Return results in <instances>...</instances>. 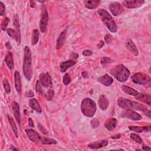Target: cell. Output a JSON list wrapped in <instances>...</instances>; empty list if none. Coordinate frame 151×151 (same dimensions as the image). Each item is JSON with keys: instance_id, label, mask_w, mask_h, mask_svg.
Instances as JSON below:
<instances>
[{"instance_id": "6da1fadb", "label": "cell", "mask_w": 151, "mask_h": 151, "mask_svg": "<svg viewBox=\"0 0 151 151\" xmlns=\"http://www.w3.org/2000/svg\"><path fill=\"white\" fill-rule=\"evenodd\" d=\"M118 106L123 109L124 110H135L142 111L147 116L149 117H150V111L148 109L146 106L140 104L138 102L132 101L130 99L119 97L117 100Z\"/></svg>"}, {"instance_id": "7a4b0ae2", "label": "cell", "mask_w": 151, "mask_h": 151, "mask_svg": "<svg viewBox=\"0 0 151 151\" xmlns=\"http://www.w3.org/2000/svg\"><path fill=\"white\" fill-rule=\"evenodd\" d=\"M22 70L25 78L28 81H30L32 77V57L31 51L28 46H25L24 48V57L23 60Z\"/></svg>"}, {"instance_id": "3957f363", "label": "cell", "mask_w": 151, "mask_h": 151, "mask_svg": "<svg viewBox=\"0 0 151 151\" xmlns=\"http://www.w3.org/2000/svg\"><path fill=\"white\" fill-rule=\"evenodd\" d=\"M97 14L100 17L102 22L111 32H116L117 30V25L111 15L108 11L104 9H100L97 11Z\"/></svg>"}, {"instance_id": "277c9868", "label": "cell", "mask_w": 151, "mask_h": 151, "mask_svg": "<svg viewBox=\"0 0 151 151\" xmlns=\"http://www.w3.org/2000/svg\"><path fill=\"white\" fill-rule=\"evenodd\" d=\"M110 74L119 81L125 82L129 78L130 72L124 65L120 64L112 68Z\"/></svg>"}, {"instance_id": "5b68a950", "label": "cell", "mask_w": 151, "mask_h": 151, "mask_svg": "<svg viewBox=\"0 0 151 151\" xmlns=\"http://www.w3.org/2000/svg\"><path fill=\"white\" fill-rule=\"evenodd\" d=\"M97 110L95 102L90 98H84L81 103V110L83 115L88 117H92Z\"/></svg>"}, {"instance_id": "8992f818", "label": "cell", "mask_w": 151, "mask_h": 151, "mask_svg": "<svg viewBox=\"0 0 151 151\" xmlns=\"http://www.w3.org/2000/svg\"><path fill=\"white\" fill-rule=\"evenodd\" d=\"M131 79L134 83L139 85L149 84L151 81L150 77L143 73H137L134 74L132 76Z\"/></svg>"}, {"instance_id": "52a82bcc", "label": "cell", "mask_w": 151, "mask_h": 151, "mask_svg": "<svg viewBox=\"0 0 151 151\" xmlns=\"http://www.w3.org/2000/svg\"><path fill=\"white\" fill-rule=\"evenodd\" d=\"M48 22V14L47 9L44 4L41 5V18L40 22V31L44 33L47 30V26Z\"/></svg>"}, {"instance_id": "ba28073f", "label": "cell", "mask_w": 151, "mask_h": 151, "mask_svg": "<svg viewBox=\"0 0 151 151\" xmlns=\"http://www.w3.org/2000/svg\"><path fill=\"white\" fill-rule=\"evenodd\" d=\"M40 83L41 86L45 88H48L51 87L52 84V80L50 76L48 73H41L39 76Z\"/></svg>"}, {"instance_id": "9c48e42d", "label": "cell", "mask_w": 151, "mask_h": 151, "mask_svg": "<svg viewBox=\"0 0 151 151\" xmlns=\"http://www.w3.org/2000/svg\"><path fill=\"white\" fill-rule=\"evenodd\" d=\"M109 9L114 16H118L123 12L122 5L117 2H114L109 5Z\"/></svg>"}, {"instance_id": "30bf717a", "label": "cell", "mask_w": 151, "mask_h": 151, "mask_svg": "<svg viewBox=\"0 0 151 151\" xmlns=\"http://www.w3.org/2000/svg\"><path fill=\"white\" fill-rule=\"evenodd\" d=\"M122 116L123 117L127 118L133 120H140L142 119V116L137 113V112L134 111L133 110H126L125 111L122 113Z\"/></svg>"}, {"instance_id": "8fae6325", "label": "cell", "mask_w": 151, "mask_h": 151, "mask_svg": "<svg viewBox=\"0 0 151 151\" xmlns=\"http://www.w3.org/2000/svg\"><path fill=\"white\" fill-rule=\"evenodd\" d=\"M145 3L144 1L142 0H130L123 1V5L127 8H137L141 6Z\"/></svg>"}, {"instance_id": "7c38bea8", "label": "cell", "mask_w": 151, "mask_h": 151, "mask_svg": "<svg viewBox=\"0 0 151 151\" xmlns=\"http://www.w3.org/2000/svg\"><path fill=\"white\" fill-rule=\"evenodd\" d=\"M25 132L29 139L33 142H40L41 140V136L34 130L32 129H28L25 130Z\"/></svg>"}, {"instance_id": "4fadbf2b", "label": "cell", "mask_w": 151, "mask_h": 151, "mask_svg": "<svg viewBox=\"0 0 151 151\" xmlns=\"http://www.w3.org/2000/svg\"><path fill=\"white\" fill-rule=\"evenodd\" d=\"M12 107L14 113V115L15 118L21 127V114H20V109L19 104L17 101H13L12 103Z\"/></svg>"}, {"instance_id": "5bb4252c", "label": "cell", "mask_w": 151, "mask_h": 151, "mask_svg": "<svg viewBox=\"0 0 151 151\" xmlns=\"http://www.w3.org/2000/svg\"><path fill=\"white\" fill-rule=\"evenodd\" d=\"M14 81H15V87L17 91L21 94L22 92V83L20 74L18 71H15L14 73Z\"/></svg>"}, {"instance_id": "9a60e30c", "label": "cell", "mask_w": 151, "mask_h": 151, "mask_svg": "<svg viewBox=\"0 0 151 151\" xmlns=\"http://www.w3.org/2000/svg\"><path fill=\"white\" fill-rule=\"evenodd\" d=\"M108 145V141L107 140H102L100 141H96L88 144V147L93 149H100L103 147L107 146Z\"/></svg>"}, {"instance_id": "2e32d148", "label": "cell", "mask_w": 151, "mask_h": 151, "mask_svg": "<svg viewBox=\"0 0 151 151\" xmlns=\"http://www.w3.org/2000/svg\"><path fill=\"white\" fill-rule=\"evenodd\" d=\"M6 32L8 35L11 37L12 39H14L17 44L19 45L21 44V34L20 32L14 30L12 28H8L6 29Z\"/></svg>"}, {"instance_id": "e0dca14e", "label": "cell", "mask_w": 151, "mask_h": 151, "mask_svg": "<svg viewBox=\"0 0 151 151\" xmlns=\"http://www.w3.org/2000/svg\"><path fill=\"white\" fill-rule=\"evenodd\" d=\"M97 81L105 86H110L113 83V79L112 77L107 74H104L97 79Z\"/></svg>"}, {"instance_id": "ac0fdd59", "label": "cell", "mask_w": 151, "mask_h": 151, "mask_svg": "<svg viewBox=\"0 0 151 151\" xmlns=\"http://www.w3.org/2000/svg\"><path fill=\"white\" fill-rule=\"evenodd\" d=\"M117 120L116 118L114 117H111L108 119L104 124L105 128L109 130V131H111L114 130L117 126Z\"/></svg>"}, {"instance_id": "d6986e66", "label": "cell", "mask_w": 151, "mask_h": 151, "mask_svg": "<svg viewBox=\"0 0 151 151\" xmlns=\"http://www.w3.org/2000/svg\"><path fill=\"white\" fill-rule=\"evenodd\" d=\"M99 106L102 110H105L107 109L109 105V101L107 98L104 95H101L98 101Z\"/></svg>"}, {"instance_id": "ffe728a7", "label": "cell", "mask_w": 151, "mask_h": 151, "mask_svg": "<svg viewBox=\"0 0 151 151\" xmlns=\"http://www.w3.org/2000/svg\"><path fill=\"white\" fill-rule=\"evenodd\" d=\"M67 31V28H65L60 33L58 39L57 40V43H56V48L57 49H60L63 45V44L65 42V40Z\"/></svg>"}, {"instance_id": "44dd1931", "label": "cell", "mask_w": 151, "mask_h": 151, "mask_svg": "<svg viewBox=\"0 0 151 151\" xmlns=\"http://www.w3.org/2000/svg\"><path fill=\"white\" fill-rule=\"evenodd\" d=\"M126 48L133 55H138L139 54V51L138 50L136 47V46L135 45V44L133 43V42L130 40H128L126 42Z\"/></svg>"}, {"instance_id": "7402d4cb", "label": "cell", "mask_w": 151, "mask_h": 151, "mask_svg": "<svg viewBox=\"0 0 151 151\" xmlns=\"http://www.w3.org/2000/svg\"><path fill=\"white\" fill-rule=\"evenodd\" d=\"M76 61L73 60H68L67 61L62 62L60 64V71L61 73H64L70 67L76 64Z\"/></svg>"}, {"instance_id": "603a6c76", "label": "cell", "mask_w": 151, "mask_h": 151, "mask_svg": "<svg viewBox=\"0 0 151 151\" xmlns=\"http://www.w3.org/2000/svg\"><path fill=\"white\" fill-rule=\"evenodd\" d=\"M29 106L31 107V109L34 110L37 113H41L42 109L41 108V106H40L38 101H37V100L36 99H35V98L31 99L29 100Z\"/></svg>"}, {"instance_id": "cb8c5ba5", "label": "cell", "mask_w": 151, "mask_h": 151, "mask_svg": "<svg viewBox=\"0 0 151 151\" xmlns=\"http://www.w3.org/2000/svg\"><path fill=\"white\" fill-rule=\"evenodd\" d=\"M135 97L140 100L142 101L143 102H145L146 103H147L149 105H150L151 103V96L150 94H145V93H139L135 96Z\"/></svg>"}, {"instance_id": "d4e9b609", "label": "cell", "mask_w": 151, "mask_h": 151, "mask_svg": "<svg viewBox=\"0 0 151 151\" xmlns=\"http://www.w3.org/2000/svg\"><path fill=\"white\" fill-rule=\"evenodd\" d=\"M129 130L134 131L137 133L141 132H147L150 130V126H129Z\"/></svg>"}, {"instance_id": "484cf974", "label": "cell", "mask_w": 151, "mask_h": 151, "mask_svg": "<svg viewBox=\"0 0 151 151\" xmlns=\"http://www.w3.org/2000/svg\"><path fill=\"white\" fill-rule=\"evenodd\" d=\"M5 61L8 66V67L12 70L14 68V60H13V57L11 52H8L5 57Z\"/></svg>"}, {"instance_id": "4316f807", "label": "cell", "mask_w": 151, "mask_h": 151, "mask_svg": "<svg viewBox=\"0 0 151 151\" xmlns=\"http://www.w3.org/2000/svg\"><path fill=\"white\" fill-rule=\"evenodd\" d=\"M122 89L124 93H126V94H127L129 95L136 96L139 94V92L136 90H135L132 87H130L129 86H127L126 85H123L122 86Z\"/></svg>"}, {"instance_id": "83f0119b", "label": "cell", "mask_w": 151, "mask_h": 151, "mask_svg": "<svg viewBox=\"0 0 151 151\" xmlns=\"http://www.w3.org/2000/svg\"><path fill=\"white\" fill-rule=\"evenodd\" d=\"M100 3V1H86L84 2V6L86 8L93 9L96 8Z\"/></svg>"}, {"instance_id": "f1b7e54d", "label": "cell", "mask_w": 151, "mask_h": 151, "mask_svg": "<svg viewBox=\"0 0 151 151\" xmlns=\"http://www.w3.org/2000/svg\"><path fill=\"white\" fill-rule=\"evenodd\" d=\"M8 117V121L9 122V124H11V126L12 129V130L13 132H14V134L16 136V137H18V130H17V126L14 122V120H13V119L9 115L7 116Z\"/></svg>"}, {"instance_id": "f546056e", "label": "cell", "mask_w": 151, "mask_h": 151, "mask_svg": "<svg viewBox=\"0 0 151 151\" xmlns=\"http://www.w3.org/2000/svg\"><path fill=\"white\" fill-rule=\"evenodd\" d=\"M39 40V31L37 29H34L32 31V44L35 45Z\"/></svg>"}, {"instance_id": "4dcf8cb0", "label": "cell", "mask_w": 151, "mask_h": 151, "mask_svg": "<svg viewBox=\"0 0 151 151\" xmlns=\"http://www.w3.org/2000/svg\"><path fill=\"white\" fill-rule=\"evenodd\" d=\"M40 142H41V143L44 145H52L57 143V141L55 140L50 138H42Z\"/></svg>"}, {"instance_id": "1f68e13d", "label": "cell", "mask_w": 151, "mask_h": 151, "mask_svg": "<svg viewBox=\"0 0 151 151\" xmlns=\"http://www.w3.org/2000/svg\"><path fill=\"white\" fill-rule=\"evenodd\" d=\"M44 96H45V97L47 100H48V101L52 100L53 99V97L54 96V91L52 89H48Z\"/></svg>"}, {"instance_id": "d6a6232c", "label": "cell", "mask_w": 151, "mask_h": 151, "mask_svg": "<svg viewBox=\"0 0 151 151\" xmlns=\"http://www.w3.org/2000/svg\"><path fill=\"white\" fill-rule=\"evenodd\" d=\"M2 83H3V86H4V90L6 91V93L7 94H9L11 92V86H10L9 83L8 82V80L6 78H5L3 80Z\"/></svg>"}, {"instance_id": "836d02e7", "label": "cell", "mask_w": 151, "mask_h": 151, "mask_svg": "<svg viewBox=\"0 0 151 151\" xmlns=\"http://www.w3.org/2000/svg\"><path fill=\"white\" fill-rule=\"evenodd\" d=\"M130 137L133 140H134L135 142H137L139 143H142L143 142V140L142 139V138L139 135H137V134L130 133Z\"/></svg>"}, {"instance_id": "e575fe53", "label": "cell", "mask_w": 151, "mask_h": 151, "mask_svg": "<svg viewBox=\"0 0 151 151\" xmlns=\"http://www.w3.org/2000/svg\"><path fill=\"white\" fill-rule=\"evenodd\" d=\"M14 25L16 28V31L20 32V29H19V21H18V15L16 14L14 17Z\"/></svg>"}, {"instance_id": "d590c367", "label": "cell", "mask_w": 151, "mask_h": 151, "mask_svg": "<svg viewBox=\"0 0 151 151\" xmlns=\"http://www.w3.org/2000/svg\"><path fill=\"white\" fill-rule=\"evenodd\" d=\"M9 22V19L7 17H5L4 18V19L1 22V25L2 30H5L6 29Z\"/></svg>"}, {"instance_id": "8d00e7d4", "label": "cell", "mask_w": 151, "mask_h": 151, "mask_svg": "<svg viewBox=\"0 0 151 151\" xmlns=\"http://www.w3.org/2000/svg\"><path fill=\"white\" fill-rule=\"evenodd\" d=\"M71 81V78L68 73H66L63 78V82L65 85H68Z\"/></svg>"}, {"instance_id": "74e56055", "label": "cell", "mask_w": 151, "mask_h": 151, "mask_svg": "<svg viewBox=\"0 0 151 151\" xmlns=\"http://www.w3.org/2000/svg\"><path fill=\"white\" fill-rule=\"evenodd\" d=\"M35 89H36V92L40 94H42L43 93V90L42 88V86L41 83H40L39 81H37L36 83V86H35Z\"/></svg>"}, {"instance_id": "f35d334b", "label": "cell", "mask_w": 151, "mask_h": 151, "mask_svg": "<svg viewBox=\"0 0 151 151\" xmlns=\"http://www.w3.org/2000/svg\"><path fill=\"white\" fill-rule=\"evenodd\" d=\"M5 13V6L2 2H0V15H4Z\"/></svg>"}, {"instance_id": "ab89813d", "label": "cell", "mask_w": 151, "mask_h": 151, "mask_svg": "<svg viewBox=\"0 0 151 151\" xmlns=\"http://www.w3.org/2000/svg\"><path fill=\"white\" fill-rule=\"evenodd\" d=\"M91 125L93 128H96L99 126V121L96 119H94L91 121Z\"/></svg>"}, {"instance_id": "60d3db41", "label": "cell", "mask_w": 151, "mask_h": 151, "mask_svg": "<svg viewBox=\"0 0 151 151\" xmlns=\"http://www.w3.org/2000/svg\"><path fill=\"white\" fill-rule=\"evenodd\" d=\"M111 59L110 58L106 57H104L101 58V64L102 65H105L106 64H108L109 63L111 62Z\"/></svg>"}, {"instance_id": "b9f144b4", "label": "cell", "mask_w": 151, "mask_h": 151, "mask_svg": "<svg viewBox=\"0 0 151 151\" xmlns=\"http://www.w3.org/2000/svg\"><path fill=\"white\" fill-rule=\"evenodd\" d=\"M83 55L86 57H88V56H91L93 54V51L91 50H85L83 51L82 52Z\"/></svg>"}, {"instance_id": "7bdbcfd3", "label": "cell", "mask_w": 151, "mask_h": 151, "mask_svg": "<svg viewBox=\"0 0 151 151\" xmlns=\"http://www.w3.org/2000/svg\"><path fill=\"white\" fill-rule=\"evenodd\" d=\"M112 40V37L110 34H106L104 37V41L106 43H110Z\"/></svg>"}, {"instance_id": "ee69618b", "label": "cell", "mask_w": 151, "mask_h": 151, "mask_svg": "<svg viewBox=\"0 0 151 151\" xmlns=\"http://www.w3.org/2000/svg\"><path fill=\"white\" fill-rule=\"evenodd\" d=\"M104 43V41L103 40H101L97 44V48H101L103 47Z\"/></svg>"}, {"instance_id": "f6af8a7d", "label": "cell", "mask_w": 151, "mask_h": 151, "mask_svg": "<svg viewBox=\"0 0 151 151\" xmlns=\"http://www.w3.org/2000/svg\"><path fill=\"white\" fill-rule=\"evenodd\" d=\"M26 96L28 97H33L34 96V93L32 91V90H29L27 93H26Z\"/></svg>"}, {"instance_id": "bcb514c9", "label": "cell", "mask_w": 151, "mask_h": 151, "mask_svg": "<svg viewBox=\"0 0 151 151\" xmlns=\"http://www.w3.org/2000/svg\"><path fill=\"white\" fill-rule=\"evenodd\" d=\"M28 125L29 127H34V123H33V121L32 120V119L31 118H28Z\"/></svg>"}, {"instance_id": "7dc6e473", "label": "cell", "mask_w": 151, "mask_h": 151, "mask_svg": "<svg viewBox=\"0 0 151 151\" xmlns=\"http://www.w3.org/2000/svg\"><path fill=\"white\" fill-rule=\"evenodd\" d=\"M30 6L31 8H34L36 6V3L34 1H30Z\"/></svg>"}, {"instance_id": "c3c4849f", "label": "cell", "mask_w": 151, "mask_h": 151, "mask_svg": "<svg viewBox=\"0 0 151 151\" xmlns=\"http://www.w3.org/2000/svg\"><path fill=\"white\" fill-rule=\"evenodd\" d=\"M142 149L143 150H150L151 148L149 146H143L142 147Z\"/></svg>"}, {"instance_id": "681fc988", "label": "cell", "mask_w": 151, "mask_h": 151, "mask_svg": "<svg viewBox=\"0 0 151 151\" xmlns=\"http://www.w3.org/2000/svg\"><path fill=\"white\" fill-rule=\"evenodd\" d=\"M71 57L73 58H77L78 57V55L77 54V53H73L71 55Z\"/></svg>"}, {"instance_id": "f907efd6", "label": "cell", "mask_w": 151, "mask_h": 151, "mask_svg": "<svg viewBox=\"0 0 151 151\" xmlns=\"http://www.w3.org/2000/svg\"><path fill=\"white\" fill-rule=\"evenodd\" d=\"M5 45H6V47L8 49H9V50L11 49V45L9 43V42H6V44H5Z\"/></svg>"}, {"instance_id": "816d5d0a", "label": "cell", "mask_w": 151, "mask_h": 151, "mask_svg": "<svg viewBox=\"0 0 151 151\" xmlns=\"http://www.w3.org/2000/svg\"><path fill=\"white\" fill-rule=\"evenodd\" d=\"M120 137H121V135L120 134H117L116 135L111 136V138L112 139H119Z\"/></svg>"}, {"instance_id": "f5cc1de1", "label": "cell", "mask_w": 151, "mask_h": 151, "mask_svg": "<svg viewBox=\"0 0 151 151\" xmlns=\"http://www.w3.org/2000/svg\"><path fill=\"white\" fill-rule=\"evenodd\" d=\"M12 150H18L17 148H15V147H14L13 146H12Z\"/></svg>"}, {"instance_id": "db71d44e", "label": "cell", "mask_w": 151, "mask_h": 151, "mask_svg": "<svg viewBox=\"0 0 151 151\" xmlns=\"http://www.w3.org/2000/svg\"><path fill=\"white\" fill-rule=\"evenodd\" d=\"M44 2H45V1H38V2H40V3H41V4H43Z\"/></svg>"}]
</instances>
